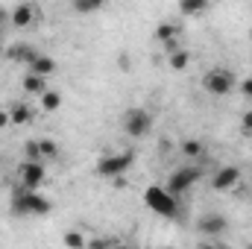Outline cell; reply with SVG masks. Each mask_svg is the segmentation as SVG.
<instances>
[{"label": "cell", "mask_w": 252, "mask_h": 249, "mask_svg": "<svg viewBox=\"0 0 252 249\" xmlns=\"http://www.w3.org/2000/svg\"><path fill=\"white\" fill-rule=\"evenodd\" d=\"M144 202H147V208L156 211L158 217H176V214H179V199H176L164 185H150L144 190Z\"/></svg>", "instance_id": "obj_2"}, {"label": "cell", "mask_w": 252, "mask_h": 249, "mask_svg": "<svg viewBox=\"0 0 252 249\" xmlns=\"http://www.w3.org/2000/svg\"><path fill=\"white\" fill-rule=\"evenodd\" d=\"M182 153L188 156V158H202V141H196V138H185L182 141Z\"/></svg>", "instance_id": "obj_19"}, {"label": "cell", "mask_w": 252, "mask_h": 249, "mask_svg": "<svg viewBox=\"0 0 252 249\" xmlns=\"http://www.w3.org/2000/svg\"><path fill=\"white\" fill-rule=\"evenodd\" d=\"M241 129H244V135H252V112H244V118H241Z\"/></svg>", "instance_id": "obj_24"}, {"label": "cell", "mask_w": 252, "mask_h": 249, "mask_svg": "<svg viewBox=\"0 0 252 249\" xmlns=\"http://www.w3.org/2000/svg\"><path fill=\"white\" fill-rule=\"evenodd\" d=\"M199 167H193V164H188V167H179V170H173L170 176H167V190L173 193V196H179V193H188L190 187L199 182Z\"/></svg>", "instance_id": "obj_6"}, {"label": "cell", "mask_w": 252, "mask_h": 249, "mask_svg": "<svg viewBox=\"0 0 252 249\" xmlns=\"http://www.w3.org/2000/svg\"><path fill=\"white\" fill-rule=\"evenodd\" d=\"M24 153H27V161H41V150H38V141H27Z\"/></svg>", "instance_id": "obj_22"}, {"label": "cell", "mask_w": 252, "mask_h": 249, "mask_svg": "<svg viewBox=\"0 0 252 249\" xmlns=\"http://www.w3.org/2000/svg\"><path fill=\"white\" fill-rule=\"evenodd\" d=\"M118 64H121V70H129L132 67V59L129 56H118Z\"/></svg>", "instance_id": "obj_28"}, {"label": "cell", "mask_w": 252, "mask_h": 249, "mask_svg": "<svg viewBox=\"0 0 252 249\" xmlns=\"http://www.w3.org/2000/svg\"><path fill=\"white\" fill-rule=\"evenodd\" d=\"M62 241H64V247H67V249H88L85 235H82V232H76V229H67V232L62 235Z\"/></svg>", "instance_id": "obj_16"}, {"label": "cell", "mask_w": 252, "mask_h": 249, "mask_svg": "<svg viewBox=\"0 0 252 249\" xmlns=\"http://www.w3.org/2000/svg\"><path fill=\"white\" fill-rule=\"evenodd\" d=\"M247 249H252V244H250V247H247Z\"/></svg>", "instance_id": "obj_32"}, {"label": "cell", "mask_w": 252, "mask_h": 249, "mask_svg": "<svg viewBox=\"0 0 252 249\" xmlns=\"http://www.w3.org/2000/svg\"><path fill=\"white\" fill-rule=\"evenodd\" d=\"M100 3H73V12H97Z\"/></svg>", "instance_id": "obj_25"}, {"label": "cell", "mask_w": 252, "mask_h": 249, "mask_svg": "<svg viewBox=\"0 0 252 249\" xmlns=\"http://www.w3.org/2000/svg\"><path fill=\"white\" fill-rule=\"evenodd\" d=\"M179 32H182V27H179V24H170V21H161V24L156 27V41H161V44H170V41H179Z\"/></svg>", "instance_id": "obj_13"}, {"label": "cell", "mask_w": 252, "mask_h": 249, "mask_svg": "<svg viewBox=\"0 0 252 249\" xmlns=\"http://www.w3.org/2000/svg\"><path fill=\"white\" fill-rule=\"evenodd\" d=\"M167 64H170V70H185V67L190 64L188 50H182V47H179L176 53H170V56H167Z\"/></svg>", "instance_id": "obj_17"}, {"label": "cell", "mask_w": 252, "mask_h": 249, "mask_svg": "<svg viewBox=\"0 0 252 249\" xmlns=\"http://www.w3.org/2000/svg\"><path fill=\"white\" fill-rule=\"evenodd\" d=\"M44 176H47L44 161H24L21 164V190H38Z\"/></svg>", "instance_id": "obj_7"}, {"label": "cell", "mask_w": 252, "mask_h": 249, "mask_svg": "<svg viewBox=\"0 0 252 249\" xmlns=\"http://www.w3.org/2000/svg\"><path fill=\"white\" fill-rule=\"evenodd\" d=\"M241 91H244V97L252 100V79H244V82H241Z\"/></svg>", "instance_id": "obj_27"}, {"label": "cell", "mask_w": 252, "mask_h": 249, "mask_svg": "<svg viewBox=\"0 0 252 249\" xmlns=\"http://www.w3.org/2000/svg\"><path fill=\"white\" fill-rule=\"evenodd\" d=\"M38 150H41V161L59 156V147H56V141H50V138H38Z\"/></svg>", "instance_id": "obj_21"}, {"label": "cell", "mask_w": 252, "mask_h": 249, "mask_svg": "<svg viewBox=\"0 0 252 249\" xmlns=\"http://www.w3.org/2000/svg\"><path fill=\"white\" fill-rule=\"evenodd\" d=\"M12 124V121H9V112H3V109H0V129H3V126H9Z\"/></svg>", "instance_id": "obj_29"}, {"label": "cell", "mask_w": 252, "mask_h": 249, "mask_svg": "<svg viewBox=\"0 0 252 249\" xmlns=\"http://www.w3.org/2000/svg\"><path fill=\"white\" fill-rule=\"evenodd\" d=\"M30 73H35V76H41V79H47L50 73H56V59L53 56H44V53H38L32 64H30Z\"/></svg>", "instance_id": "obj_12"}, {"label": "cell", "mask_w": 252, "mask_h": 249, "mask_svg": "<svg viewBox=\"0 0 252 249\" xmlns=\"http://www.w3.org/2000/svg\"><path fill=\"white\" fill-rule=\"evenodd\" d=\"M9 27V12L6 9H0V35H3V30Z\"/></svg>", "instance_id": "obj_26"}, {"label": "cell", "mask_w": 252, "mask_h": 249, "mask_svg": "<svg viewBox=\"0 0 252 249\" xmlns=\"http://www.w3.org/2000/svg\"><path fill=\"white\" fill-rule=\"evenodd\" d=\"M12 211L21 217H44V214H50V199L41 196L38 190H15Z\"/></svg>", "instance_id": "obj_1"}, {"label": "cell", "mask_w": 252, "mask_h": 249, "mask_svg": "<svg viewBox=\"0 0 252 249\" xmlns=\"http://www.w3.org/2000/svg\"><path fill=\"white\" fill-rule=\"evenodd\" d=\"M250 38H252V30H250Z\"/></svg>", "instance_id": "obj_31"}, {"label": "cell", "mask_w": 252, "mask_h": 249, "mask_svg": "<svg viewBox=\"0 0 252 249\" xmlns=\"http://www.w3.org/2000/svg\"><path fill=\"white\" fill-rule=\"evenodd\" d=\"M199 249H220L217 244H199Z\"/></svg>", "instance_id": "obj_30"}, {"label": "cell", "mask_w": 252, "mask_h": 249, "mask_svg": "<svg viewBox=\"0 0 252 249\" xmlns=\"http://www.w3.org/2000/svg\"><path fill=\"white\" fill-rule=\"evenodd\" d=\"M164 249H170V247H164Z\"/></svg>", "instance_id": "obj_33"}, {"label": "cell", "mask_w": 252, "mask_h": 249, "mask_svg": "<svg viewBox=\"0 0 252 249\" xmlns=\"http://www.w3.org/2000/svg\"><path fill=\"white\" fill-rule=\"evenodd\" d=\"M211 185H214V190H235V187L241 185V170L235 164H226V167H220L214 173Z\"/></svg>", "instance_id": "obj_8"}, {"label": "cell", "mask_w": 252, "mask_h": 249, "mask_svg": "<svg viewBox=\"0 0 252 249\" xmlns=\"http://www.w3.org/2000/svg\"><path fill=\"white\" fill-rule=\"evenodd\" d=\"M9 121H12L15 126L30 124V121H32V109H30L27 103H18V106H12V109H9Z\"/></svg>", "instance_id": "obj_15"}, {"label": "cell", "mask_w": 252, "mask_h": 249, "mask_svg": "<svg viewBox=\"0 0 252 249\" xmlns=\"http://www.w3.org/2000/svg\"><path fill=\"white\" fill-rule=\"evenodd\" d=\"M202 88L211 94V97H226L232 94L235 88V73L229 67H211L205 76H202Z\"/></svg>", "instance_id": "obj_3"}, {"label": "cell", "mask_w": 252, "mask_h": 249, "mask_svg": "<svg viewBox=\"0 0 252 249\" xmlns=\"http://www.w3.org/2000/svg\"><path fill=\"white\" fill-rule=\"evenodd\" d=\"M35 15H38V9H35L32 3H18V6L9 12V24L18 27V30H27V27H32Z\"/></svg>", "instance_id": "obj_9"}, {"label": "cell", "mask_w": 252, "mask_h": 249, "mask_svg": "<svg viewBox=\"0 0 252 249\" xmlns=\"http://www.w3.org/2000/svg\"><path fill=\"white\" fill-rule=\"evenodd\" d=\"M21 88H24L27 94H38V97H41V94L47 91V82H44L41 76H35V73H30V70H27V76L21 79Z\"/></svg>", "instance_id": "obj_14"}, {"label": "cell", "mask_w": 252, "mask_h": 249, "mask_svg": "<svg viewBox=\"0 0 252 249\" xmlns=\"http://www.w3.org/2000/svg\"><path fill=\"white\" fill-rule=\"evenodd\" d=\"M196 226H199L202 235H223V232L229 229V220H226L220 211H211V214H202Z\"/></svg>", "instance_id": "obj_10"}, {"label": "cell", "mask_w": 252, "mask_h": 249, "mask_svg": "<svg viewBox=\"0 0 252 249\" xmlns=\"http://www.w3.org/2000/svg\"><path fill=\"white\" fill-rule=\"evenodd\" d=\"M35 56H38V50H32V44H12V47L6 50V59H12V62H24L27 67L32 64Z\"/></svg>", "instance_id": "obj_11"}, {"label": "cell", "mask_w": 252, "mask_h": 249, "mask_svg": "<svg viewBox=\"0 0 252 249\" xmlns=\"http://www.w3.org/2000/svg\"><path fill=\"white\" fill-rule=\"evenodd\" d=\"M205 9H208L205 0H182V3H179V12H182V15H199V12H205Z\"/></svg>", "instance_id": "obj_20"}, {"label": "cell", "mask_w": 252, "mask_h": 249, "mask_svg": "<svg viewBox=\"0 0 252 249\" xmlns=\"http://www.w3.org/2000/svg\"><path fill=\"white\" fill-rule=\"evenodd\" d=\"M150 129H153V115L147 112V109H126L124 112V132L129 138H144V135H150Z\"/></svg>", "instance_id": "obj_5"}, {"label": "cell", "mask_w": 252, "mask_h": 249, "mask_svg": "<svg viewBox=\"0 0 252 249\" xmlns=\"http://www.w3.org/2000/svg\"><path fill=\"white\" fill-rule=\"evenodd\" d=\"M132 161H135V156H132V153H115V156H103V158L97 161V173H100L103 179H121L126 170L132 167Z\"/></svg>", "instance_id": "obj_4"}, {"label": "cell", "mask_w": 252, "mask_h": 249, "mask_svg": "<svg viewBox=\"0 0 252 249\" xmlns=\"http://www.w3.org/2000/svg\"><path fill=\"white\" fill-rule=\"evenodd\" d=\"M115 244L109 241V238H91L88 241V249H112Z\"/></svg>", "instance_id": "obj_23"}, {"label": "cell", "mask_w": 252, "mask_h": 249, "mask_svg": "<svg viewBox=\"0 0 252 249\" xmlns=\"http://www.w3.org/2000/svg\"><path fill=\"white\" fill-rule=\"evenodd\" d=\"M59 106H62V94H59V91H50V88H47V91L41 94V109H44V112H56Z\"/></svg>", "instance_id": "obj_18"}]
</instances>
